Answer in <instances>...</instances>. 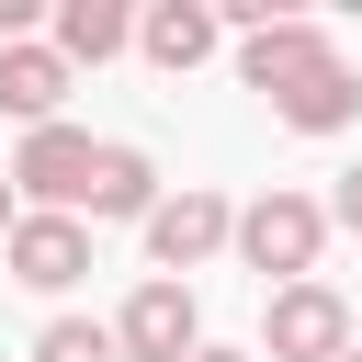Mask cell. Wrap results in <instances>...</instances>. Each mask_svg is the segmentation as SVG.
Segmentation results:
<instances>
[{
  "instance_id": "cell-16",
  "label": "cell",
  "mask_w": 362,
  "mask_h": 362,
  "mask_svg": "<svg viewBox=\"0 0 362 362\" xmlns=\"http://www.w3.org/2000/svg\"><path fill=\"white\" fill-rule=\"evenodd\" d=\"M192 362H249V351H192Z\"/></svg>"
},
{
  "instance_id": "cell-7",
  "label": "cell",
  "mask_w": 362,
  "mask_h": 362,
  "mask_svg": "<svg viewBox=\"0 0 362 362\" xmlns=\"http://www.w3.org/2000/svg\"><path fill=\"white\" fill-rule=\"evenodd\" d=\"M238 68H249V90H294L305 68H328V34L294 23V11H272L260 34H238Z\"/></svg>"
},
{
  "instance_id": "cell-13",
  "label": "cell",
  "mask_w": 362,
  "mask_h": 362,
  "mask_svg": "<svg viewBox=\"0 0 362 362\" xmlns=\"http://www.w3.org/2000/svg\"><path fill=\"white\" fill-rule=\"evenodd\" d=\"M34 362H113V328H102V317H57V328L34 339Z\"/></svg>"
},
{
  "instance_id": "cell-15",
  "label": "cell",
  "mask_w": 362,
  "mask_h": 362,
  "mask_svg": "<svg viewBox=\"0 0 362 362\" xmlns=\"http://www.w3.org/2000/svg\"><path fill=\"white\" fill-rule=\"evenodd\" d=\"M11 215H23V204H11V181H0V238H11Z\"/></svg>"
},
{
  "instance_id": "cell-17",
  "label": "cell",
  "mask_w": 362,
  "mask_h": 362,
  "mask_svg": "<svg viewBox=\"0 0 362 362\" xmlns=\"http://www.w3.org/2000/svg\"><path fill=\"white\" fill-rule=\"evenodd\" d=\"M339 362H362V339H351V351H339Z\"/></svg>"
},
{
  "instance_id": "cell-9",
  "label": "cell",
  "mask_w": 362,
  "mask_h": 362,
  "mask_svg": "<svg viewBox=\"0 0 362 362\" xmlns=\"http://www.w3.org/2000/svg\"><path fill=\"white\" fill-rule=\"evenodd\" d=\"M124 45H136V11H124V0H57V68H79V57L102 68V57H124Z\"/></svg>"
},
{
  "instance_id": "cell-4",
  "label": "cell",
  "mask_w": 362,
  "mask_h": 362,
  "mask_svg": "<svg viewBox=\"0 0 362 362\" xmlns=\"http://www.w3.org/2000/svg\"><path fill=\"white\" fill-rule=\"evenodd\" d=\"M204 328H192V294L181 283H136L124 317H113V362H192Z\"/></svg>"
},
{
  "instance_id": "cell-12",
  "label": "cell",
  "mask_w": 362,
  "mask_h": 362,
  "mask_svg": "<svg viewBox=\"0 0 362 362\" xmlns=\"http://www.w3.org/2000/svg\"><path fill=\"white\" fill-rule=\"evenodd\" d=\"M158 204V170L136 158V147H102L90 158V192H79V215H147Z\"/></svg>"
},
{
  "instance_id": "cell-3",
  "label": "cell",
  "mask_w": 362,
  "mask_h": 362,
  "mask_svg": "<svg viewBox=\"0 0 362 362\" xmlns=\"http://www.w3.org/2000/svg\"><path fill=\"white\" fill-rule=\"evenodd\" d=\"M226 226H238L226 192H204V181H192V192H158V204H147V260H158V283H181L192 260H215Z\"/></svg>"
},
{
  "instance_id": "cell-10",
  "label": "cell",
  "mask_w": 362,
  "mask_h": 362,
  "mask_svg": "<svg viewBox=\"0 0 362 362\" xmlns=\"http://www.w3.org/2000/svg\"><path fill=\"white\" fill-rule=\"evenodd\" d=\"M57 102H68V68H57V45H0V113H23V124H57Z\"/></svg>"
},
{
  "instance_id": "cell-6",
  "label": "cell",
  "mask_w": 362,
  "mask_h": 362,
  "mask_svg": "<svg viewBox=\"0 0 362 362\" xmlns=\"http://www.w3.org/2000/svg\"><path fill=\"white\" fill-rule=\"evenodd\" d=\"M351 351V305L328 283H283L272 294V362H339Z\"/></svg>"
},
{
  "instance_id": "cell-1",
  "label": "cell",
  "mask_w": 362,
  "mask_h": 362,
  "mask_svg": "<svg viewBox=\"0 0 362 362\" xmlns=\"http://www.w3.org/2000/svg\"><path fill=\"white\" fill-rule=\"evenodd\" d=\"M226 238L249 249V272H272V283H305V272H317V238H328V215H317L305 192H260V204H249Z\"/></svg>"
},
{
  "instance_id": "cell-14",
  "label": "cell",
  "mask_w": 362,
  "mask_h": 362,
  "mask_svg": "<svg viewBox=\"0 0 362 362\" xmlns=\"http://www.w3.org/2000/svg\"><path fill=\"white\" fill-rule=\"evenodd\" d=\"M317 215H339V226H362V158H351V170H339V192H328V204H317Z\"/></svg>"
},
{
  "instance_id": "cell-8",
  "label": "cell",
  "mask_w": 362,
  "mask_h": 362,
  "mask_svg": "<svg viewBox=\"0 0 362 362\" xmlns=\"http://www.w3.org/2000/svg\"><path fill=\"white\" fill-rule=\"evenodd\" d=\"M272 113H283V124H294V136H339V124H351V113H362V79H351V68H339V57H328V68H305V79H294V90H272Z\"/></svg>"
},
{
  "instance_id": "cell-5",
  "label": "cell",
  "mask_w": 362,
  "mask_h": 362,
  "mask_svg": "<svg viewBox=\"0 0 362 362\" xmlns=\"http://www.w3.org/2000/svg\"><path fill=\"white\" fill-rule=\"evenodd\" d=\"M0 260H11V283H34V294H68V283L90 272V226H79V215H11Z\"/></svg>"
},
{
  "instance_id": "cell-11",
  "label": "cell",
  "mask_w": 362,
  "mask_h": 362,
  "mask_svg": "<svg viewBox=\"0 0 362 362\" xmlns=\"http://www.w3.org/2000/svg\"><path fill=\"white\" fill-rule=\"evenodd\" d=\"M136 45H147L158 68H204V57H215V11H204V0H158V11L136 23Z\"/></svg>"
},
{
  "instance_id": "cell-2",
  "label": "cell",
  "mask_w": 362,
  "mask_h": 362,
  "mask_svg": "<svg viewBox=\"0 0 362 362\" xmlns=\"http://www.w3.org/2000/svg\"><path fill=\"white\" fill-rule=\"evenodd\" d=\"M90 158H102V147H90L79 124H34V136H23V158H11L0 181H11V192H34V215H79Z\"/></svg>"
}]
</instances>
